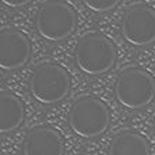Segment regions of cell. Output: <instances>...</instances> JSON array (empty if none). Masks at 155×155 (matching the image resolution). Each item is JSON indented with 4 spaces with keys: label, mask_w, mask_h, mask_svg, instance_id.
Segmentation results:
<instances>
[{
    "label": "cell",
    "mask_w": 155,
    "mask_h": 155,
    "mask_svg": "<svg viewBox=\"0 0 155 155\" xmlns=\"http://www.w3.org/2000/svg\"><path fill=\"white\" fill-rule=\"evenodd\" d=\"M64 143L56 129L51 126H38L27 133L22 154L24 155H63Z\"/></svg>",
    "instance_id": "obj_8"
},
{
    "label": "cell",
    "mask_w": 155,
    "mask_h": 155,
    "mask_svg": "<svg viewBox=\"0 0 155 155\" xmlns=\"http://www.w3.org/2000/svg\"><path fill=\"white\" fill-rule=\"evenodd\" d=\"M70 76L56 63H42L34 69L29 78V91L35 101L52 105L63 101L70 92Z\"/></svg>",
    "instance_id": "obj_3"
},
{
    "label": "cell",
    "mask_w": 155,
    "mask_h": 155,
    "mask_svg": "<svg viewBox=\"0 0 155 155\" xmlns=\"http://www.w3.org/2000/svg\"><path fill=\"white\" fill-rule=\"evenodd\" d=\"M115 97L127 109H141L151 104L155 97V80L141 69H126L115 84Z\"/></svg>",
    "instance_id": "obj_5"
},
{
    "label": "cell",
    "mask_w": 155,
    "mask_h": 155,
    "mask_svg": "<svg viewBox=\"0 0 155 155\" xmlns=\"http://www.w3.org/2000/svg\"><path fill=\"white\" fill-rule=\"evenodd\" d=\"M150 143L137 131H122L113 137L109 155H150Z\"/></svg>",
    "instance_id": "obj_10"
},
{
    "label": "cell",
    "mask_w": 155,
    "mask_h": 155,
    "mask_svg": "<svg viewBox=\"0 0 155 155\" xmlns=\"http://www.w3.org/2000/svg\"><path fill=\"white\" fill-rule=\"evenodd\" d=\"M32 0H2V3L7 7H13V8H17V7H24L27 6L28 3H31Z\"/></svg>",
    "instance_id": "obj_12"
},
{
    "label": "cell",
    "mask_w": 155,
    "mask_h": 155,
    "mask_svg": "<svg viewBox=\"0 0 155 155\" xmlns=\"http://www.w3.org/2000/svg\"><path fill=\"white\" fill-rule=\"evenodd\" d=\"M87 8L95 13H106L110 11L120 3V0H81Z\"/></svg>",
    "instance_id": "obj_11"
},
{
    "label": "cell",
    "mask_w": 155,
    "mask_h": 155,
    "mask_svg": "<svg viewBox=\"0 0 155 155\" xmlns=\"http://www.w3.org/2000/svg\"><path fill=\"white\" fill-rule=\"evenodd\" d=\"M154 126H155V122H154Z\"/></svg>",
    "instance_id": "obj_13"
},
{
    "label": "cell",
    "mask_w": 155,
    "mask_h": 155,
    "mask_svg": "<svg viewBox=\"0 0 155 155\" xmlns=\"http://www.w3.org/2000/svg\"><path fill=\"white\" fill-rule=\"evenodd\" d=\"M24 120L22 102L10 91H2L0 94V131L10 133L18 129Z\"/></svg>",
    "instance_id": "obj_9"
},
{
    "label": "cell",
    "mask_w": 155,
    "mask_h": 155,
    "mask_svg": "<svg viewBox=\"0 0 155 155\" xmlns=\"http://www.w3.org/2000/svg\"><path fill=\"white\" fill-rule=\"evenodd\" d=\"M76 11L61 0H48L36 11L35 28L45 41L60 42L76 29Z\"/></svg>",
    "instance_id": "obj_1"
},
{
    "label": "cell",
    "mask_w": 155,
    "mask_h": 155,
    "mask_svg": "<svg viewBox=\"0 0 155 155\" xmlns=\"http://www.w3.org/2000/svg\"><path fill=\"white\" fill-rule=\"evenodd\" d=\"M110 113L105 102L95 97H83L69 112L70 129L83 138L98 137L108 129Z\"/></svg>",
    "instance_id": "obj_4"
},
{
    "label": "cell",
    "mask_w": 155,
    "mask_h": 155,
    "mask_svg": "<svg viewBox=\"0 0 155 155\" xmlns=\"http://www.w3.org/2000/svg\"><path fill=\"white\" fill-rule=\"evenodd\" d=\"M74 59L77 67L84 74L101 76L108 73L115 64V45L101 34H88L77 43Z\"/></svg>",
    "instance_id": "obj_2"
},
{
    "label": "cell",
    "mask_w": 155,
    "mask_h": 155,
    "mask_svg": "<svg viewBox=\"0 0 155 155\" xmlns=\"http://www.w3.org/2000/svg\"><path fill=\"white\" fill-rule=\"evenodd\" d=\"M31 56V43L22 32L14 28L0 34V67L6 71L20 69Z\"/></svg>",
    "instance_id": "obj_7"
},
{
    "label": "cell",
    "mask_w": 155,
    "mask_h": 155,
    "mask_svg": "<svg viewBox=\"0 0 155 155\" xmlns=\"http://www.w3.org/2000/svg\"><path fill=\"white\" fill-rule=\"evenodd\" d=\"M122 35L134 46H147L155 41V10L147 4H134L122 18Z\"/></svg>",
    "instance_id": "obj_6"
}]
</instances>
